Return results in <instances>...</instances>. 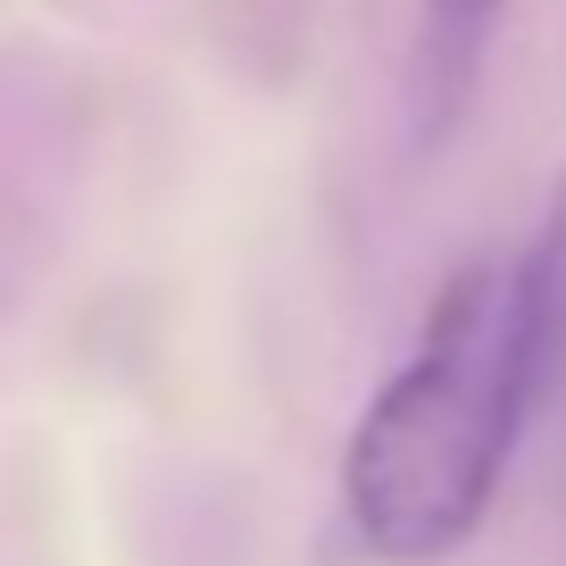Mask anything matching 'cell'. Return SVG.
I'll return each mask as SVG.
<instances>
[{
    "instance_id": "cell-1",
    "label": "cell",
    "mask_w": 566,
    "mask_h": 566,
    "mask_svg": "<svg viewBox=\"0 0 566 566\" xmlns=\"http://www.w3.org/2000/svg\"><path fill=\"white\" fill-rule=\"evenodd\" d=\"M542 417L509 259H459L417 317L391 384L358 408L342 450V516L384 566H442L483 533Z\"/></svg>"
},
{
    "instance_id": "cell-2",
    "label": "cell",
    "mask_w": 566,
    "mask_h": 566,
    "mask_svg": "<svg viewBox=\"0 0 566 566\" xmlns=\"http://www.w3.org/2000/svg\"><path fill=\"white\" fill-rule=\"evenodd\" d=\"M509 0H417V51H408V108H417V142H442L459 108L475 101L483 51L500 34Z\"/></svg>"
},
{
    "instance_id": "cell-3",
    "label": "cell",
    "mask_w": 566,
    "mask_h": 566,
    "mask_svg": "<svg viewBox=\"0 0 566 566\" xmlns=\"http://www.w3.org/2000/svg\"><path fill=\"white\" fill-rule=\"evenodd\" d=\"M509 275H516V317H525L533 384H542V408H549L566 391V167L549 176L533 242L509 259Z\"/></svg>"
}]
</instances>
